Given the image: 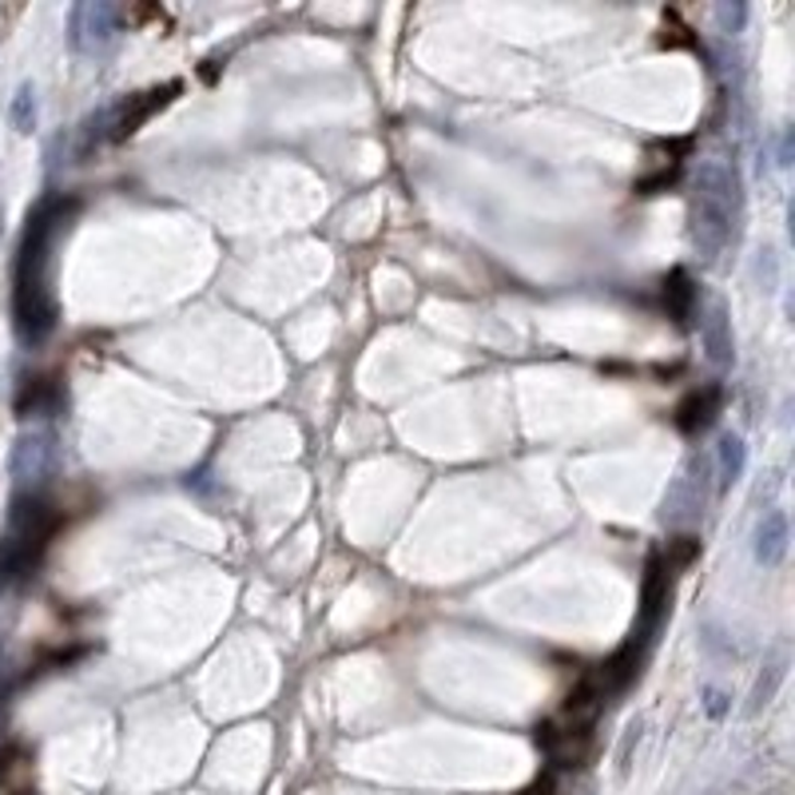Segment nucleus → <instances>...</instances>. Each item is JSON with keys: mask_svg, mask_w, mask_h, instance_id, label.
<instances>
[{"mask_svg": "<svg viewBox=\"0 0 795 795\" xmlns=\"http://www.w3.org/2000/svg\"><path fill=\"white\" fill-rule=\"evenodd\" d=\"M720 394L716 390H704V394H692L685 406H680V418L676 422L685 425V430H697V425H704L712 418V410H716Z\"/></svg>", "mask_w": 795, "mask_h": 795, "instance_id": "1", "label": "nucleus"}, {"mask_svg": "<svg viewBox=\"0 0 795 795\" xmlns=\"http://www.w3.org/2000/svg\"><path fill=\"white\" fill-rule=\"evenodd\" d=\"M172 92H175V84H172V87H164V92H148V100H140V104H136V108H131V112H124V120H120V128H116V136H128V131L140 128V124L148 120V116H152L155 108H164Z\"/></svg>", "mask_w": 795, "mask_h": 795, "instance_id": "2", "label": "nucleus"}]
</instances>
